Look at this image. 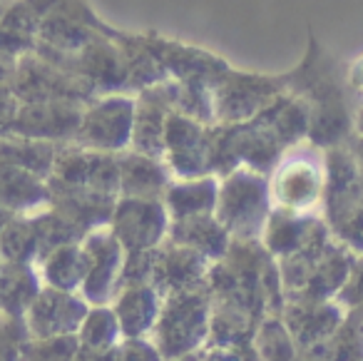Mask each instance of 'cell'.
<instances>
[{
	"instance_id": "obj_1",
	"label": "cell",
	"mask_w": 363,
	"mask_h": 361,
	"mask_svg": "<svg viewBox=\"0 0 363 361\" xmlns=\"http://www.w3.org/2000/svg\"><path fill=\"white\" fill-rule=\"evenodd\" d=\"M353 262H356V254H351L333 237V232L326 230L301 252L277 259L279 274H281L284 301L338 299L348 276H351Z\"/></svg>"
},
{
	"instance_id": "obj_2",
	"label": "cell",
	"mask_w": 363,
	"mask_h": 361,
	"mask_svg": "<svg viewBox=\"0 0 363 361\" xmlns=\"http://www.w3.org/2000/svg\"><path fill=\"white\" fill-rule=\"evenodd\" d=\"M212 294L209 289L162 296L160 316L150 339L164 361H184L209 346Z\"/></svg>"
},
{
	"instance_id": "obj_3",
	"label": "cell",
	"mask_w": 363,
	"mask_h": 361,
	"mask_svg": "<svg viewBox=\"0 0 363 361\" xmlns=\"http://www.w3.org/2000/svg\"><path fill=\"white\" fill-rule=\"evenodd\" d=\"M214 217L232 239H262L264 227L272 217L269 185L252 175L232 180L214 205Z\"/></svg>"
},
{
	"instance_id": "obj_4",
	"label": "cell",
	"mask_w": 363,
	"mask_h": 361,
	"mask_svg": "<svg viewBox=\"0 0 363 361\" xmlns=\"http://www.w3.org/2000/svg\"><path fill=\"white\" fill-rule=\"evenodd\" d=\"M80 247L85 252V281L80 296L90 306H112L120 294L127 252L107 227L87 232Z\"/></svg>"
},
{
	"instance_id": "obj_5",
	"label": "cell",
	"mask_w": 363,
	"mask_h": 361,
	"mask_svg": "<svg viewBox=\"0 0 363 361\" xmlns=\"http://www.w3.org/2000/svg\"><path fill=\"white\" fill-rule=\"evenodd\" d=\"M323 192H326V162L306 155L286 157L277 167L269 185L272 205L294 215H316L313 210L323 205Z\"/></svg>"
},
{
	"instance_id": "obj_6",
	"label": "cell",
	"mask_w": 363,
	"mask_h": 361,
	"mask_svg": "<svg viewBox=\"0 0 363 361\" xmlns=\"http://www.w3.org/2000/svg\"><path fill=\"white\" fill-rule=\"evenodd\" d=\"M87 311L90 304L77 291L43 286L23 319L30 331V339H57V336H77Z\"/></svg>"
},
{
	"instance_id": "obj_7",
	"label": "cell",
	"mask_w": 363,
	"mask_h": 361,
	"mask_svg": "<svg viewBox=\"0 0 363 361\" xmlns=\"http://www.w3.org/2000/svg\"><path fill=\"white\" fill-rule=\"evenodd\" d=\"M323 162H326V192H323L326 217L323 220L333 232L363 207V180L348 145L331 147Z\"/></svg>"
},
{
	"instance_id": "obj_8",
	"label": "cell",
	"mask_w": 363,
	"mask_h": 361,
	"mask_svg": "<svg viewBox=\"0 0 363 361\" xmlns=\"http://www.w3.org/2000/svg\"><path fill=\"white\" fill-rule=\"evenodd\" d=\"M110 230L127 254H142L164 244L169 235V217L160 205L135 197L117 207Z\"/></svg>"
},
{
	"instance_id": "obj_9",
	"label": "cell",
	"mask_w": 363,
	"mask_h": 361,
	"mask_svg": "<svg viewBox=\"0 0 363 361\" xmlns=\"http://www.w3.org/2000/svg\"><path fill=\"white\" fill-rule=\"evenodd\" d=\"M281 319L291 331L298 351L311 354L313 349L323 346L346 321V311L336 299L316 301V299H291L284 301Z\"/></svg>"
},
{
	"instance_id": "obj_10",
	"label": "cell",
	"mask_w": 363,
	"mask_h": 361,
	"mask_svg": "<svg viewBox=\"0 0 363 361\" xmlns=\"http://www.w3.org/2000/svg\"><path fill=\"white\" fill-rule=\"evenodd\" d=\"M209 269H212V262L199 257L197 252H189L184 247L164 242L155 252L152 286L162 296L182 294V291L194 289H209Z\"/></svg>"
},
{
	"instance_id": "obj_11",
	"label": "cell",
	"mask_w": 363,
	"mask_h": 361,
	"mask_svg": "<svg viewBox=\"0 0 363 361\" xmlns=\"http://www.w3.org/2000/svg\"><path fill=\"white\" fill-rule=\"evenodd\" d=\"M326 230H331V227L318 215H294V212L274 210L267 227H264L262 244L267 247V252L274 259H284V257L301 252Z\"/></svg>"
},
{
	"instance_id": "obj_12",
	"label": "cell",
	"mask_w": 363,
	"mask_h": 361,
	"mask_svg": "<svg viewBox=\"0 0 363 361\" xmlns=\"http://www.w3.org/2000/svg\"><path fill=\"white\" fill-rule=\"evenodd\" d=\"M162 294L150 284V281H140V284H127L120 289L117 299L112 301V311H115L117 321L125 339H140V336H150L155 329V321L160 316Z\"/></svg>"
},
{
	"instance_id": "obj_13",
	"label": "cell",
	"mask_w": 363,
	"mask_h": 361,
	"mask_svg": "<svg viewBox=\"0 0 363 361\" xmlns=\"http://www.w3.org/2000/svg\"><path fill=\"white\" fill-rule=\"evenodd\" d=\"M167 242L177 247H184L189 252H197L199 257H204L207 262H219L227 254L232 237L217 222L214 215H202V217H189V220H174L169 222V235Z\"/></svg>"
},
{
	"instance_id": "obj_14",
	"label": "cell",
	"mask_w": 363,
	"mask_h": 361,
	"mask_svg": "<svg viewBox=\"0 0 363 361\" xmlns=\"http://www.w3.org/2000/svg\"><path fill=\"white\" fill-rule=\"evenodd\" d=\"M43 286L45 284H43L38 264H18V262L0 259V311L26 316Z\"/></svg>"
},
{
	"instance_id": "obj_15",
	"label": "cell",
	"mask_w": 363,
	"mask_h": 361,
	"mask_svg": "<svg viewBox=\"0 0 363 361\" xmlns=\"http://www.w3.org/2000/svg\"><path fill=\"white\" fill-rule=\"evenodd\" d=\"M38 269H40L45 286L80 294L82 281H85V252H82L80 242L52 249L50 254L38 262Z\"/></svg>"
},
{
	"instance_id": "obj_16",
	"label": "cell",
	"mask_w": 363,
	"mask_h": 361,
	"mask_svg": "<svg viewBox=\"0 0 363 361\" xmlns=\"http://www.w3.org/2000/svg\"><path fill=\"white\" fill-rule=\"evenodd\" d=\"M254 354L257 361H301L296 341L286 329L281 314L267 316L254 334Z\"/></svg>"
},
{
	"instance_id": "obj_17",
	"label": "cell",
	"mask_w": 363,
	"mask_h": 361,
	"mask_svg": "<svg viewBox=\"0 0 363 361\" xmlns=\"http://www.w3.org/2000/svg\"><path fill=\"white\" fill-rule=\"evenodd\" d=\"M125 336H122L120 321H117L112 306H90L80 331H77V341H80L82 349L110 351Z\"/></svg>"
},
{
	"instance_id": "obj_18",
	"label": "cell",
	"mask_w": 363,
	"mask_h": 361,
	"mask_svg": "<svg viewBox=\"0 0 363 361\" xmlns=\"http://www.w3.org/2000/svg\"><path fill=\"white\" fill-rule=\"evenodd\" d=\"M0 259L18 264L40 262V237L35 222H11L0 230Z\"/></svg>"
},
{
	"instance_id": "obj_19",
	"label": "cell",
	"mask_w": 363,
	"mask_h": 361,
	"mask_svg": "<svg viewBox=\"0 0 363 361\" xmlns=\"http://www.w3.org/2000/svg\"><path fill=\"white\" fill-rule=\"evenodd\" d=\"M30 331L23 316L0 311V361H26Z\"/></svg>"
},
{
	"instance_id": "obj_20",
	"label": "cell",
	"mask_w": 363,
	"mask_h": 361,
	"mask_svg": "<svg viewBox=\"0 0 363 361\" xmlns=\"http://www.w3.org/2000/svg\"><path fill=\"white\" fill-rule=\"evenodd\" d=\"M336 301L341 304V309L346 311L348 319L363 324V257H356L351 276H348L346 286L341 289Z\"/></svg>"
},
{
	"instance_id": "obj_21",
	"label": "cell",
	"mask_w": 363,
	"mask_h": 361,
	"mask_svg": "<svg viewBox=\"0 0 363 361\" xmlns=\"http://www.w3.org/2000/svg\"><path fill=\"white\" fill-rule=\"evenodd\" d=\"M115 361H164L150 336L140 339H122L115 346Z\"/></svg>"
},
{
	"instance_id": "obj_22",
	"label": "cell",
	"mask_w": 363,
	"mask_h": 361,
	"mask_svg": "<svg viewBox=\"0 0 363 361\" xmlns=\"http://www.w3.org/2000/svg\"><path fill=\"white\" fill-rule=\"evenodd\" d=\"M333 237H336L351 254L363 257V207L358 212H353L341 227H336Z\"/></svg>"
},
{
	"instance_id": "obj_23",
	"label": "cell",
	"mask_w": 363,
	"mask_h": 361,
	"mask_svg": "<svg viewBox=\"0 0 363 361\" xmlns=\"http://www.w3.org/2000/svg\"><path fill=\"white\" fill-rule=\"evenodd\" d=\"M192 361H237V356L219 346H204L197 356H192Z\"/></svg>"
},
{
	"instance_id": "obj_24",
	"label": "cell",
	"mask_w": 363,
	"mask_h": 361,
	"mask_svg": "<svg viewBox=\"0 0 363 361\" xmlns=\"http://www.w3.org/2000/svg\"><path fill=\"white\" fill-rule=\"evenodd\" d=\"M346 80H348V87L363 97V55L358 58V60H353V65L348 68V77H346Z\"/></svg>"
},
{
	"instance_id": "obj_25",
	"label": "cell",
	"mask_w": 363,
	"mask_h": 361,
	"mask_svg": "<svg viewBox=\"0 0 363 361\" xmlns=\"http://www.w3.org/2000/svg\"><path fill=\"white\" fill-rule=\"evenodd\" d=\"M348 147H351L353 160H356L358 172H361V180H363V137L361 135H353L351 140H348Z\"/></svg>"
},
{
	"instance_id": "obj_26",
	"label": "cell",
	"mask_w": 363,
	"mask_h": 361,
	"mask_svg": "<svg viewBox=\"0 0 363 361\" xmlns=\"http://www.w3.org/2000/svg\"><path fill=\"white\" fill-rule=\"evenodd\" d=\"M353 122H356V135L363 137V105L356 110V120H353Z\"/></svg>"
},
{
	"instance_id": "obj_27",
	"label": "cell",
	"mask_w": 363,
	"mask_h": 361,
	"mask_svg": "<svg viewBox=\"0 0 363 361\" xmlns=\"http://www.w3.org/2000/svg\"><path fill=\"white\" fill-rule=\"evenodd\" d=\"M184 361H192V359H184Z\"/></svg>"
}]
</instances>
